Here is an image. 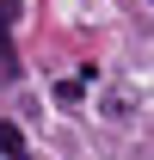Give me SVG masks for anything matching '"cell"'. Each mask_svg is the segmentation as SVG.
Masks as SVG:
<instances>
[{"mask_svg":"<svg viewBox=\"0 0 154 160\" xmlns=\"http://www.w3.org/2000/svg\"><path fill=\"white\" fill-rule=\"evenodd\" d=\"M0 154H6V160H31V154H25V136H19L6 117H0Z\"/></svg>","mask_w":154,"mask_h":160,"instance_id":"cell-2","label":"cell"},{"mask_svg":"<svg viewBox=\"0 0 154 160\" xmlns=\"http://www.w3.org/2000/svg\"><path fill=\"white\" fill-rule=\"evenodd\" d=\"M19 80V49H13V37L0 31V86H13Z\"/></svg>","mask_w":154,"mask_h":160,"instance_id":"cell-1","label":"cell"}]
</instances>
